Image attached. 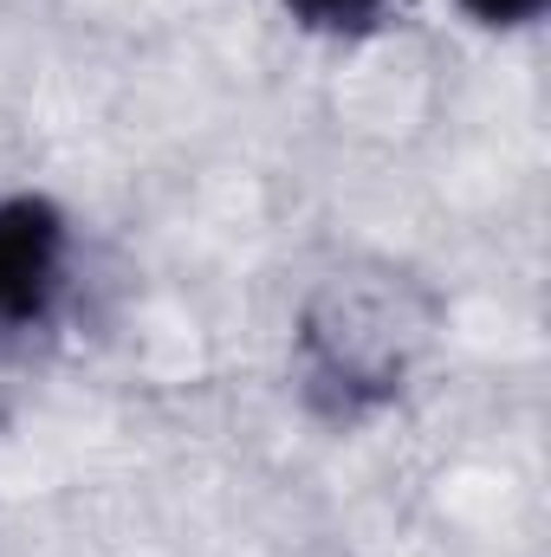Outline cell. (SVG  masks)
Here are the masks:
<instances>
[{
    "mask_svg": "<svg viewBox=\"0 0 551 557\" xmlns=\"http://www.w3.org/2000/svg\"><path fill=\"white\" fill-rule=\"evenodd\" d=\"M65 285V221L52 201H0V331L39 324Z\"/></svg>",
    "mask_w": 551,
    "mask_h": 557,
    "instance_id": "6da1fadb",
    "label": "cell"
},
{
    "mask_svg": "<svg viewBox=\"0 0 551 557\" xmlns=\"http://www.w3.org/2000/svg\"><path fill=\"white\" fill-rule=\"evenodd\" d=\"M285 13L311 33H331V39H357V33H377L390 0H285Z\"/></svg>",
    "mask_w": 551,
    "mask_h": 557,
    "instance_id": "7a4b0ae2",
    "label": "cell"
},
{
    "mask_svg": "<svg viewBox=\"0 0 551 557\" xmlns=\"http://www.w3.org/2000/svg\"><path fill=\"white\" fill-rule=\"evenodd\" d=\"M480 26H532L546 13V0H461Z\"/></svg>",
    "mask_w": 551,
    "mask_h": 557,
    "instance_id": "3957f363",
    "label": "cell"
}]
</instances>
